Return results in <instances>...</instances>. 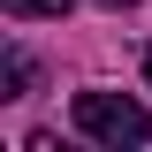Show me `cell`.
Here are the masks:
<instances>
[{
  "label": "cell",
  "mask_w": 152,
  "mask_h": 152,
  "mask_svg": "<svg viewBox=\"0 0 152 152\" xmlns=\"http://www.w3.org/2000/svg\"><path fill=\"white\" fill-rule=\"evenodd\" d=\"M76 129L99 137V145H145L152 114L137 107V99H114V91H76Z\"/></svg>",
  "instance_id": "6da1fadb"
},
{
  "label": "cell",
  "mask_w": 152,
  "mask_h": 152,
  "mask_svg": "<svg viewBox=\"0 0 152 152\" xmlns=\"http://www.w3.org/2000/svg\"><path fill=\"white\" fill-rule=\"evenodd\" d=\"M0 8H8V15H69V8H76V0H0Z\"/></svg>",
  "instance_id": "7a4b0ae2"
},
{
  "label": "cell",
  "mask_w": 152,
  "mask_h": 152,
  "mask_svg": "<svg viewBox=\"0 0 152 152\" xmlns=\"http://www.w3.org/2000/svg\"><path fill=\"white\" fill-rule=\"evenodd\" d=\"M31 76H38L31 53H23V46H8V84H15V91H31Z\"/></svg>",
  "instance_id": "3957f363"
},
{
  "label": "cell",
  "mask_w": 152,
  "mask_h": 152,
  "mask_svg": "<svg viewBox=\"0 0 152 152\" xmlns=\"http://www.w3.org/2000/svg\"><path fill=\"white\" fill-rule=\"evenodd\" d=\"M145 76H152V46H145Z\"/></svg>",
  "instance_id": "277c9868"
},
{
  "label": "cell",
  "mask_w": 152,
  "mask_h": 152,
  "mask_svg": "<svg viewBox=\"0 0 152 152\" xmlns=\"http://www.w3.org/2000/svg\"><path fill=\"white\" fill-rule=\"evenodd\" d=\"M107 8H129V0H107Z\"/></svg>",
  "instance_id": "5b68a950"
}]
</instances>
